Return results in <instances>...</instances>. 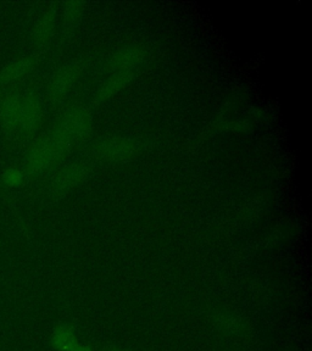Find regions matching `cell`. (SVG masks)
<instances>
[{
  "mask_svg": "<svg viewBox=\"0 0 312 351\" xmlns=\"http://www.w3.org/2000/svg\"><path fill=\"white\" fill-rule=\"evenodd\" d=\"M70 351H94L93 349H92V346H86V344H81L80 341L77 343L76 346H73L71 350Z\"/></svg>",
  "mask_w": 312,
  "mask_h": 351,
  "instance_id": "9a60e30c",
  "label": "cell"
},
{
  "mask_svg": "<svg viewBox=\"0 0 312 351\" xmlns=\"http://www.w3.org/2000/svg\"><path fill=\"white\" fill-rule=\"evenodd\" d=\"M43 121V104L38 94L28 93L22 97L19 130L25 137L36 134Z\"/></svg>",
  "mask_w": 312,
  "mask_h": 351,
  "instance_id": "8992f818",
  "label": "cell"
},
{
  "mask_svg": "<svg viewBox=\"0 0 312 351\" xmlns=\"http://www.w3.org/2000/svg\"><path fill=\"white\" fill-rule=\"evenodd\" d=\"M1 100H3V87L0 86V103H1Z\"/></svg>",
  "mask_w": 312,
  "mask_h": 351,
  "instance_id": "2e32d148",
  "label": "cell"
},
{
  "mask_svg": "<svg viewBox=\"0 0 312 351\" xmlns=\"http://www.w3.org/2000/svg\"><path fill=\"white\" fill-rule=\"evenodd\" d=\"M37 60L34 56H21L4 66L0 71V86L4 88L27 77L36 69Z\"/></svg>",
  "mask_w": 312,
  "mask_h": 351,
  "instance_id": "30bf717a",
  "label": "cell"
},
{
  "mask_svg": "<svg viewBox=\"0 0 312 351\" xmlns=\"http://www.w3.org/2000/svg\"><path fill=\"white\" fill-rule=\"evenodd\" d=\"M216 324H217L219 330L227 333V335H235L239 330L238 319L230 313H222L216 319Z\"/></svg>",
  "mask_w": 312,
  "mask_h": 351,
  "instance_id": "4fadbf2b",
  "label": "cell"
},
{
  "mask_svg": "<svg viewBox=\"0 0 312 351\" xmlns=\"http://www.w3.org/2000/svg\"><path fill=\"white\" fill-rule=\"evenodd\" d=\"M86 9V3L81 0L66 1L62 8V23L66 31L76 27L77 23L81 21Z\"/></svg>",
  "mask_w": 312,
  "mask_h": 351,
  "instance_id": "7c38bea8",
  "label": "cell"
},
{
  "mask_svg": "<svg viewBox=\"0 0 312 351\" xmlns=\"http://www.w3.org/2000/svg\"><path fill=\"white\" fill-rule=\"evenodd\" d=\"M106 351H127V350H123V349H119V348H114V349H109V350H106Z\"/></svg>",
  "mask_w": 312,
  "mask_h": 351,
  "instance_id": "e0dca14e",
  "label": "cell"
},
{
  "mask_svg": "<svg viewBox=\"0 0 312 351\" xmlns=\"http://www.w3.org/2000/svg\"><path fill=\"white\" fill-rule=\"evenodd\" d=\"M1 184H3V183H1V177H0V188H1Z\"/></svg>",
  "mask_w": 312,
  "mask_h": 351,
  "instance_id": "ac0fdd59",
  "label": "cell"
},
{
  "mask_svg": "<svg viewBox=\"0 0 312 351\" xmlns=\"http://www.w3.org/2000/svg\"><path fill=\"white\" fill-rule=\"evenodd\" d=\"M58 26V10L56 6L50 5L37 19L31 33V42L33 47L42 49L51 42Z\"/></svg>",
  "mask_w": 312,
  "mask_h": 351,
  "instance_id": "52a82bcc",
  "label": "cell"
},
{
  "mask_svg": "<svg viewBox=\"0 0 312 351\" xmlns=\"http://www.w3.org/2000/svg\"><path fill=\"white\" fill-rule=\"evenodd\" d=\"M144 144L141 139L132 137L103 138L93 145L95 158L109 162L120 164L137 158L142 153Z\"/></svg>",
  "mask_w": 312,
  "mask_h": 351,
  "instance_id": "7a4b0ae2",
  "label": "cell"
},
{
  "mask_svg": "<svg viewBox=\"0 0 312 351\" xmlns=\"http://www.w3.org/2000/svg\"><path fill=\"white\" fill-rule=\"evenodd\" d=\"M23 178V173L17 170H10L6 172L4 177L1 178V183H5L8 186H17Z\"/></svg>",
  "mask_w": 312,
  "mask_h": 351,
  "instance_id": "5bb4252c",
  "label": "cell"
},
{
  "mask_svg": "<svg viewBox=\"0 0 312 351\" xmlns=\"http://www.w3.org/2000/svg\"><path fill=\"white\" fill-rule=\"evenodd\" d=\"M77 343L76 332L69 324L56 326L50 335V344L56 351H70Z\"/></svg>",
  "mask_w": 312,
  "mask_h": 351,
  "instance_id": "8fae6325",
  "label": "cell"
},
{
  "mask_svg": "<svg viewBox=\"0 0 312 351\" xmlns=\"http://www.w3.org/2000/svg\"><path fill=\"white\" fill-rule=\"evenodd\" d=\"M93 172V165L88 161H76L58 171L48 183V193L51 197H62L76 189Z\"/></svg>",
  "mask_w": 312,
  "mask_h": 351,
  "instance_id": "3957f363",
  "label": "cell"
},
{
  "mask_svg": "<svg viewBox=\"0 0 312 351\" xmlns=\"http://www.w3.org/2000/svg\"><path fill=\"white\" fill-rule=\"evenodd\" d=\"M148 56V50L141 44H127L121 47L110 56L106 67L114 72L136 71Z\"/></svg>",
  "mask_w": 312,
  "mask_h": 351,
  "instance_id": "5b68a950",
  "label": "cell"
},
{
  "mask_svg": "<svg viewBox=\"0 0 312 351\" xmlns=\"http://www.w3.org/2000/svg\"><path fill=\"white\" fill-rule=\"evenodd\" d=\"M87 65L86 60L72 61L55 72L47 89L48 100L51 103H58L65 98L66 95L70 93L76 86L77 82L81 80V77L87 69Z\"/></svg>",
  "mask_w": 312,
  "mask_h": 351,
  "instance_id": "277c9868",
  "label": "cell"
},
{
  "mask_svg": "<svg viewBox=\"0 0 312 351\" xmlns=\"http://www.w3.org/2000/svg\"><path fill=\"white\" fill-rule=\"evenodd\" d=\"M77 143L64 130L56 126L34 143L28 150L25 161V173L29 177L42 175L51 166L58 164Z\"/></svg>",
  "mask_w": 312,
  "mask_h": 351,
  "instance_id": "6da1fadb",
  "label": "cell"
},
{
  "mask_svg": "<svg viewBox=\"0 0 312 351\" xmlns=\"http://www.w3.org/2000/svg\"><path fill=\"white\" fill-rule=\"evenodd\" d=\"M134 76H136V72L133 71L111 73V76L108 80H105L97 89L93 97V104L98 106L109 101L110 99L114 98L116 94L120 93L121 90L128 87L134 80Z\"/></svg>",
  "mask_w": 312,
  "mask_h": 351,
  "instance_id": "ba28073f",
  "label": "cell"
},
{
  "mask_svg": "<svg viewBox=\"0 0 312 351\" xmlns=\"http://www.w3.org/2000/svg\"><path fill=\"white\" fill-rule=\"evenodd\" d=\"M22 95L17 92H10L3 97L0 103V123L8 132L19 130V121L21 114Z\"/></svg>",
  "mask_w": 312,
  "mask_h": 351,
  "instance_id": "9c48e42d",
  "label": "cell"
}]
</instances>
